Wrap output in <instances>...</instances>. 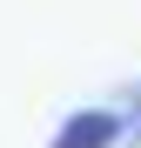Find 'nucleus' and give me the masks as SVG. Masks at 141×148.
Returning a JSON list of instances; mask_svg holds the SVG:
<instances>
[{"mask_svg":"<svg viewBox=\"0 0 141 148\" xmlns=\"http://www.w3.org/2000/svg\"><path fill=\"white\" fill-rule=\"evenodd\" d=\"M128 135V121L121 114H108V108H87V114H67V128L47 141V148H114Z\"/></svg>","mask_w":141,"mask_h":148,"instance_id":"1","label":"nucleus"},{"mask_svg":"<svg viewBox=\"0 0 141 148\" xmlns=\"http://www.w3.org/2000/svg\"><path fill=\"white\" fill-rule=\"evenodd\" d=\"M128 135H134V141H141V101H134V121H128Z\"/></svg>","mask_w":141,"mask_h":148,"instance_id":"2","label":"nucleus"}]
</instances>
